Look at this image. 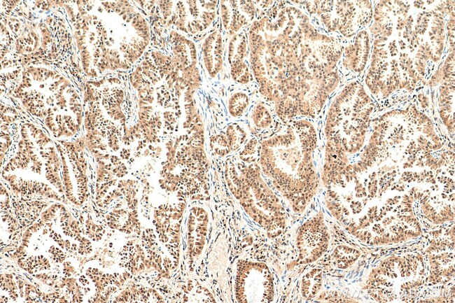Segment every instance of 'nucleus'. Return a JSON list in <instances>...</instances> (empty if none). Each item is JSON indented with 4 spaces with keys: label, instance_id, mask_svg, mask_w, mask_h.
<instances>
[{
    "label": "nucleus",
    "instance_id": "obj_7",
    "mask_svg": "<svg viewBox=\"0 0 455 303\" xmlns=\"http://www.w3.org/2000/svg\"><path fill=\"white\" fill-rule=\"evenodd\" d=\"M282 121L277 116L272 104L260 94L250 113V130L258 137L267 135L279 127Z\"/></svg>",
    "mask_w": 455,
    "mask_h": 303
},
{
    "label": "nucleus",
    "instance_id": "obj_9",
    "mask_svg": "<svg viewBox=\"0 0 455 303\" xmlns=\"http://www.w3.org/2000/svg\"><path fill=\"white\" fill-rule=\"evenodd\" d=\"M251 97L244 91H236L231 94L227 99V111L230 116L239 118L250 109Z\"/></svg>",
    "mask_w": 455,
    "mask_h": 303
},
{
    "label": "nucleus",
    "instance_id": "obj_10",
    "mask_svg": "<svg viewBox=\"0 0 455 303\" xmlns=\"http://www.w3.org/2000/svg\"><path fill=\"white\" fill-rule=\"evenodd\" d=\"M321 271L313 269L303 276L301 281V294L305 299L314 298L322 287Z\"/></svg>",
    "mask_w": 455,
    "mask_h": 303
},
{
    "label": "nucleus",
    "instance_id": "obj_2",
    "mask_svg": "<svg viewBox=\"0 0 455 303\" xmlns=\"http://www.w3.org/2000/svg\"><path fill=\"white\" fill-rule=\"evenodd\" d=\"M258 138L257 160L262 175L294 213H303L321 181L316 163L321 146L316 121L295 118Z\"/></svg>",
    "mask_w": 455,
    "mask_h": 303
},
{
    "label": "nucleus",
    "instance_id": "obj_8",
    "mask_svg": "<svg viewBox=\"0 0 455 303\" xmlns=\"http://www.w3.org/2000/svg\"><path fill=\"white\" fill-rule=\"evenodd\" d=\"M202 51L205 69L214 78L222 71L224 63L223 40L219 31L214 30L206 36Z\"/></svg>",
    "mask_w": 455,
    "mask_h": 303
},
{
    "label": "nucleus",
    "instance_id": "obj_6",
    "mask_svg": "<svg viewBox=\"0 0 455 303\" xmlns=\"http://www.w3.org/2000/svg\"><path fill=\"white\" fill-rule=\"evenodd\" d=\"M244 277L248 281V294L246 302H271L274 297L273 277L269 267L264 263L248 265Z\"/></svg>",
    "mask_w": 455,
    "mask_h": 303
},
{
    "label": "nucleus",
    "instance_id": "obj_11",
    "mask_svg": "<svg viewBox=\"0 0 455 303\" xmlns=\"http://www.w3.org/2000/svg\"><path fill=\"white\" fill-rule=\"evenodd\" d=\"M358 255L359 252L353 248L339 246L332 253L333 263L338 268L346 269L355 262Z\"/></svg>",
    "mask_w": 455,
    "mask_h": 303
},
{
    "label": "nucleus",
    "instance_id": "obj_1",
    "mask_svg": "<svg viewBox=\"0 0 455 303\" xmlns=\"http://www.w3.org/2000/svg\"><path fill=\"white\" fill-rule=\"evenodd\" d=\"M249 27V63L260 96L282 122L315 118L339 88L342 45L321 32L296 1L259 8Z\"/></svg>",
    "mask_w": 455,
    "mask_h": 303
},
{
    "label": "nucleus",
    "instance_id": "obj_5",
    "mask_svg": "<svg viewBox=\"0 0 455 303\" xmlns=\"http://www.w3.org/2000/svg\"><path fill=\"white\" fill-rule=\"evenodd\" d=\"M330 234L325 216L319 211L307 218L298 228L296 246L297 260L293 266L313 262L321 258L328 248Z\"/></svg>",
    "mask_w": 455,
    "mask_h": 303
},
{
    "label": "nucleus",
    "instance_id": "obj_3",
    "mask_svg": "<svg viewBox=\"0 0 455 303\" xmlns=\"http://www.w3.org/2000/svg\"><path fill=\"white\" fill-rule=\"evenodd\" d=\"M374 108L364 87L354 80L341 85L329 100L321 124H317L321 143H324L321 170L324 187L338 183L350 172L354 158L359 160Z\"/></svg>",
    "mask_w": 455,
    "mask_h": 303
},
{
    "label": "nucleus",
    "instance_id": "obj_4",
    "mask_svg": "<svg viewBox=\"0 0 455 303\" xmlns=\"http://www.w3.org/2000/svg\"><path fill=\"white\" fill-rule=\"evenodd\" d=\"M242 191L239 197L253 219L274 239L286 230L288 216L284 200L264 179L258 163H252L246 171Z\"/></svg>",
    "mask_w": 455,
    "mask_h": 303
}]
</instances>
